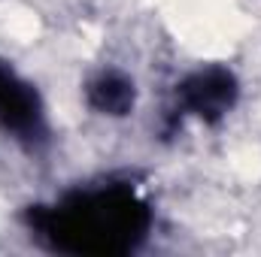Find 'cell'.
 <instances>
[{
	"label": "cell",
	"mask_w": 261,
	"mask_h": 257,
	"mask_svg": "<svg viewBox=\"0 0 261 257\" xmlns=\"http://www.w3.org/2000/svg\"><path fill=\"white\" fill-rule=\"evenodd\" d=\"M31 227L58 251L122 254L149 230V209L125 188L73 197L55 209L31 212Z\"/></svg>",
	"instance_id": "cell-1"
},
{
	"label": "cell",
	"mask_w": 261,
	"mask_h": 257,
	"mask_svg": "<svg viewBox=\"0 0 261 257\" xmlns=\"http://www.w3.org/2000/svg\"><path fill=\"white\" fill-rule=\"evenodd\" d=\"M88 100L103 115H125L134 106V82H128L119 73H107L88 88Z\"/></svg>",
	"instance_id": "cell-4"
},
{
	"label": "cell",
	"mask_w": 261,
	"mask_h": 257,
	"mask_svg": "<svg viewBox=\"0 0 261 257\" xmlns=\"http://www.w3.org/2000/svg\"><path fill=\"white\" fill-rule=\"evenodd\" d=\"M179 100L189 112H195L197 118L203 121H216L222 118L234 100H237V82L228 70H203V73H195L192 79L182 82L179 88Z\"/></svg>",
	"instance_id": "cell-2"
},
{
	"label": "cell",
	"mask_w": 261,
	"mask_h": 257,
	"mask_svg": "<svg viewBox=\"0 0 261 257\" xmlns=\"http://www.w3.org/2000/svg\"><path fill=\"white\" fill-rule=\"evenodd\" d=\"M0 127L18 136L40 133L43 127V106L37 91L6 67H0Z\"/></svg>",
	"instance_id": "cell-3"
}]
</instances>
